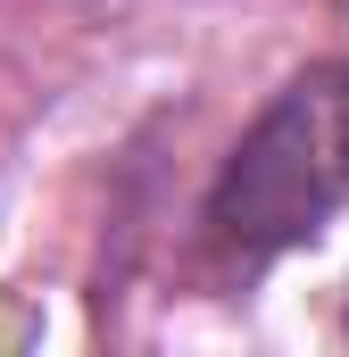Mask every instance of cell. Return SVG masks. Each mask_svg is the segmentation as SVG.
Here are the masks:
<instances>
[{
    "instance_id": "cell-1",
    "label": "cell",
    "mask_w": 349,
    "mask_h": 357,
    "mask_svg": "<svg viewBox=\"0 0 349 357\" xmlns=\"http://www.w3.org/2000/svg\"><path fill=\"white\" fill-rule=\"evenodd\" d=\"M349 208V59H316L250 116L200 199V233L225 266L258 274L308 250Z\"/></svg>"
}]
</instances>
